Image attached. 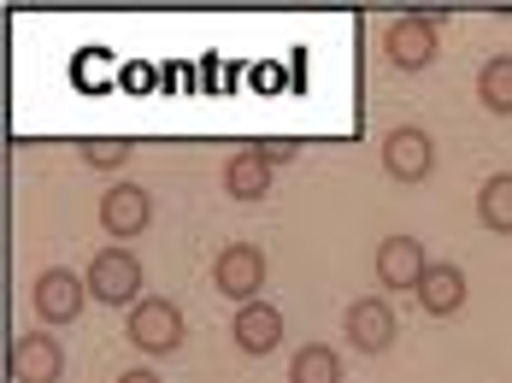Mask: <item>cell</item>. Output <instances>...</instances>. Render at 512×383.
Wrapping results in <instances>:
<instances>
[{"label":"cell","mask_w":512,"mask_h":383,"mask_svg":"<svg viewBox=\"0 0 512 383\" xmlns=\"http://www.w3.org/2000/svg\"><path fill=\"white\" fill-rule=\"evenodd\" d=\"M418 307H424L430 319H454L465 307V272L460 266H448V260L436 266V260H430V272L418 283Z\"/></svg>","instance_id":"12"},{"label":"cell","mask_w":512,"mask_h":383,"mask_svg":"<svg viewBox=\"0 0 512 383\" xmlns=\"http://www.w3.org/2000/svg\"><path fill=\"white\" fill-rule=\"evenodd\" d=\"M130 348H142V354H177L183 348V307L177 301H165V295H142L136 307H130Z\"/></svg>","instance_id":"1"},{"label":"cell","mask_w":512,"mask_h":383,"mask_svg":"<svg viewBox=\"0 0 512 383\" xmlns=\"http://www.w3.org/2000/svg\"><path fill=\"white\" fill-rule=\"evenodd\" d=\"M83 277H89V295L106 301V307H136L142 301V260L130 248H101Z\"/></svg>","instance_id":"3"},{"label":"cell","mask_w":512,"mask_h":383,"mask_svg":"<svg viewBox=\"0 0 512 383\" xmlns=\"http://www.w3.org/2000/svg\"><path fill=\"white\" fill-rule=\"evenodd\" d=\"M118 383H159V372H148V366H130V372H118Z\"/></svg>","instance_id":"19"},{"label":"cell","mask_w":512,"mask_h":383,"mask_svg":"<svg viewBox=\"0 0 512 383\" xmlns=\"http://www.w3.org/2000/svg\"><path fill=\"white\" fill-rule=\"evenodd\" d=\"M477 101L495 112V118H507L512 112V54H489L483 59V71H477Z\"/></svg>","instance_id":"15"},{"label":"cell","mask_w":512,"mask_h":383,"mask_svg":"<svg viewBox=\"0 0 512 383\" xmlns=\"http://www.w3.org/2000/svg\"><path fill=\"white\" fill-rule=\"evenodd\" d=\"M83 160L95 165V171H118V165L130 160V142L124 136H83Z\"/></svg>","instance_id":"17"},{"label":"cell","mask_w":512,"mask_h":383,"mask_svg":"<svg viewBox=\"0 0 512 383\" xmlns=\"http://www.w3.org/2000/svg\"><path fill=\"white\" fill-rule=\"evenodd\" d=\"M12 383H59L65 372V348L53 342L48 330H24L18 342H12Z\"/></svg>","instance_id":"9"},{"label":"cell","mask_w":512,"mask_h":383,"mask_svg":"<svg viewBox=\"0 0 512 383\" xmlns=\"http://www.w3.org/2000/svg\"><path fill=\"white\" fill-rule=\"evenodd\" d=\"M342 330H348V342H354L359 354H383L395 342V307L383 295H359L354 307H348V319H342Z\"/></svg>","instance_id":"10"},{"label":"cell","mask_w":512,"mask_h":383,"mask_svg":"<svg viewBox=\"0 0 512 383\" xmlns=\"http://www.w3.org/2000/svg\"><path fill=\"white\" fill-rule=\"evenodd\" d=\"M89 301H95L89 295V277L65 272V266H48V272L30 283V307H36L42 325H77Z\"/></svg>","instance_id":"2"},{"label":"cell","mask_w":512,"mask_h":383,"mask_svg":"<svg viewBox=\"0 0 512 383\" xmlns=\"http://www.w3.org/2000/svg\"><path fill=\"white\" fill-rule=\"evenodd\" d=\"M224 189H230V201H265V189H271V160H265L259 148L230 154V160H224Z\"/></svg>","instance_id":"13"},{"label":"cell","mask_w":512,"mask_h":383,"mask_svg":"<svg viewBox=\"0 0 512 383\" xmlns=\"http://www.w3.org/2000/svg\"><path fill=\"white\" fill-rule=\"evenodd\" d=\"M289 383H342V360H336V348H324V342L295 348V360H289Z\"/></svg>","instance_id":"16"},{"label":"cell","mask_w":512,"mask_h":383,"mask_svg":"<svg viewBox=\"0 0 512 383\" xmlns=\"http://www.w3.org/2000/svg\"><path fill=\"white\" fill-rule=\"evenodd\" d=\"M230 336H236V348H242V354H259V360H265V354L283 342V313H277L271 301H248V307H236Z\"/></svg>","instance_id":"11"},{"label":"cell","mask_w":512,"mask_h":383,"mask_svg":"<svg viewBox=\"0 0 512 383\" xmlns=\"http://www.w3.org/2000/svg\"><path fill=\"white\" fill-rule=\"evenodd\" d=\"M383 171H389L395 183H424V177L436 171V142H430V130H418V124L389 130V136H383Z\"/></svg>","instance_id":"6"},{"label":"cell","mask_w":512,"mask_h":383,"mask_svg":"<svg viewBox=\"0 0 512 383\" xmlns=\"http://www.w3.org/2000/svg\"><path fill=\"white\" fill-rule=\"evenodd\" d=\"M154 224V195L142 189V183H112L101 195V230L112 242H130V236H142Z\"/></svg>","instance_id":"7"},{"label":"cell","mask_w":512,"mask_h":383,"mask_svg":"<svg viewBox=\"0 0 512 383\" xmlns=\"http://www.w3.org/2000/svg\"><path fill=\"white\" fill-rule=\"evenodd\" d=\"M212 289L230 295L236 307L259 301V289H265V248H254V242H230V248H218V260H212Z\"/></svg>","instance_id":"4"},{"label":"cell","mask_w":512,"mask_h":383,"mask_svg":"<svg viewBox=\"0 0 512 383\" xmlns=\"http://www.w3.org/2000/svg\"><path fill=\"white\" fill-rule=\"evenodd\" d=\"M436 24L424 18V12H401L389 30H383V54H389V65L395 71H424L430 59H436Z\"/></svg>","instance_id":"5"},{"label":"cell","mask_w":512,"mask_h":383,"mask_svg":"<svg viewBox=\"0 0 512 383\" xmlns=\"http://www.w3.org/2000/svg\"><path fill=\"white\" fill-rule=\"evenodd\" d=\"M424 272H430V254H424L418 236H383L377 242V283L383 289H412L418 295Z\"/></svg>","instance_id":"8"},{"label":"cell","mask_w":512,"mask_h":383,"mask_svg":"<svg viewBox=\"0 0 512 383\" xmlns=\"http://www.w3.org/2000/svg\"><path fill=\"white\" fill-rule=\"evenodd\" d=\"M477 219H483V230H495V236H512V171H495L477 189Z\"/></svg>","instance_id":"14"},{"label":"cell","mask_w":512,"mask_h":383,"mask_svg":"<svg viewBox=\"0 0 512 383\" xmlns=\"http://www.w3.org/2000/svg\"><path fill=\"white\" fill-rule=\"evenodd\" d=\"M259 154H265V160L271 165H283V160H295V142H254Z\"/></svg>","instance_id":"18"}]
</instances>
